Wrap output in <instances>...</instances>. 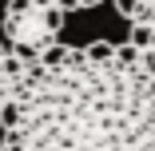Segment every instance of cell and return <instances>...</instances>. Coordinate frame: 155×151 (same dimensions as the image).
I'll return each instance as SVG.
<instances>
[{"instance_id": "cell-3", "label": "cell", "mask_w": 155, "mask_h": 151, "mask_svg": "<svg viewBox=\"0 0 155 151\" xmlns=\"http://www.w3.org/2000/svg\"><path fill=\"white\" fill-rule=\"evenodd\" d=\"M115 12L127 24V48L155 76V0H115Z\"/></svg>"}, {"instance_id": "cell-5", "label": "cell", "mask_w": 155, "mask_h": 151, "mask_svg": "<svg viewBox=\"0 0 155 151\" xmlns=\"http://www.w3.org/2000/svg\"><path fill=\"white\" fill-rule=\"evenodd\" d=\"M44 4H52V8H60V12H84V8H96L100 0H44Z\"/></svg>"}, {"instance_id": "cell-2", "label": "cell", "mask_w": 155, "mask_h": 151, "mask_svg": "<svg viewBox=\"0 0 155 151\" xmlns=\"http://www.w3.org/2000/svg\"><path fill=\"white\" fill-rule=\"evenodd\" d=\"M64 12L44 4V0H8L4 4V20H0V32H4V44L28 60V64H36V60L52 56L64 40Z\"/></svg>"}, {"instance_id": "cell-1", "label": "cell", "mask_w": 155, "mask_h": 151, "mask_svg": "<svg viewBox=\"0 0 155 151\" xmlns=\"http://www.w3.org/2000/svg\"><path fill=\"white\" fill-rule=\"evenodd\" d=\"M0 151H155V76L127 44L56 48L4 107Z\"/></svg>"}, {"instance_id": "cell-4", "label": "cell", "mask_w": 155, "mask_h": 151, "mask_svg": "<svg viewBox=\"0 0 155 151\" xmlns=\"http://www.w3.org/2000/svg\"><path fill=\"white\" fill-rule=\"evenodd\" d=\"M24 72H28V60H20L4 40H0V115H4V107L12 103V96H16Z\"/></svg>"}]
</instances>
